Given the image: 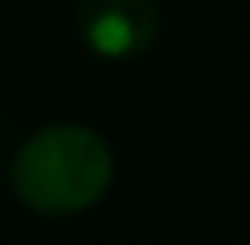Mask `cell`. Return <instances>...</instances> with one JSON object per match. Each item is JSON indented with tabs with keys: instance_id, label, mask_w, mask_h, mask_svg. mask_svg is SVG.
I'll return each mask as SVG.
<instances>
[{
	"instance_id": "cell-1",
	"label": "cell",
	"mask_w": 250,
	"mask_h": 245,
	"mask_svg": "<svg viewBox=\"0 0 250 245\" xmlns=\"http://www.w3.org/2000/svg\"><path fill=\"white\" fill-rule=\"evenodd\" d=\"M110 180L114 153L105 136L83 123H53L31 132L9 162V188L35 215H79L105 197Z\"/></svg>"
},
{
	"instance_id": "cell-2",
	"label": "cell",
	"mask_w": 250,
	"mask_h": 245,
	"mask_svg": "<svg viewBox=\"0 0 250 245\" xmlns=\"http://www.w3.org/2000/svg\"><path fill=\"white\" fill-rule=\"evenodd\" d=\"M75 26H79V39L97 57L127 61V57H141L158 39L163 18L154 0H79Z\"/></svg>"
}]
</instances>
